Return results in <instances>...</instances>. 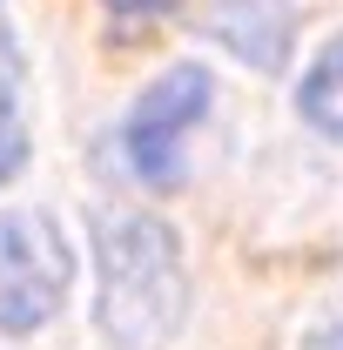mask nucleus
Returning <instances> with one entry per match:
<instances>
[{
  "label": "nucleus",
  "mask_w": 343,
  "mask_h": 350,
  "mask_svg": "<svg viewBox=\"0 0 343 350\" xmlns=\"http://www.w3.org/2000/svg\"><path fill=\"white\" fill-rule=\"evenodd\" d=\"M108 7H115L122 21H155V14H169L175 0H108Z\"/></svg>",
  "instance_id": "0eeeda50"
},
{
  "label": "nucleus",
  "mask_w": 343,
  "mask_h": 350,
  "mask_svg": "<svg viewBox=\"0 0 343 350\" xmlns=\"http://www.w3.org/2000/svg\"><path fill=\"white\" fill-rule=\"evenodd\" d=\"M27 162V129H20V108H14V88H0V182L20 175Z\"/></svg>",
  "instance_id": "423d86ee"
},
{
  "label": "nucleus",
  "mask_w": 343,
  "mask_h": 350,
  "mask_svg": "<svg viewBox=\"0 0 343 350\" xmlns=\"http://www.w3.org/2000/svg\"><path fill=\"white\" fill-rule=\"evenodd\" d=\"M303 122L316 135H330V142H343V34L323 54H316V68L303 75V94H297Z\"/></svg>",
  "instance_id": "39448f33"
},
{
  "label": "nucleus",
  "mask_w": 343,
  "mask_h": 350,
  "mask_svg": "<svg viewBox=\"0 0 343 350\" xmlns=\"http://www.w3.org/2000/svg\"><path fill=\"white\" fill-rule=\"evenodd\" d=\"M20 81V54H14V34H7V14H0V88Z\"/></svg>",
  "instance_id": "6e6552de"
},
{
  "label": "nucleus",
  "mask_w": 343,
  "mask_h": 350,
  "mask_svg": "<svg viewBox=\"0 0 343 350\" xmlns=\"http://www.w3.org/2000/svg\"><path fill=\"white\" fill-rule=\"evenodd\" d=\"M94 262H101V337L115 350L169 344L189 317V276L175 229L141 209L94 216Z\"/></svg>",
  "instance_id": "f257e3e1"
},
{
  "label": "nucleus",
  "mask_w": 343,
  "mask_h": 350,
  "mask_svg": "<svg viewBox=\"0 0 343 350\" xmlns=\"http://www.w3.org/2000/svg\"><path fill=\"white\" fill-rule=\"evenodd\" d=\"M215 34L249 68H276L290 47V0H215Z\"/></svg>",
  "instance_id": "20e7f679"
},
{
  "label": "nucleus",
  "mask_w": 343,
  "mask_h": 350,
  "mask_svg": "<svg viewBox=\"0 0 343 350\" xmlns=\"http://www.w3.org/2000/svg\"><path fill=\"white\" fill-rule=\"evenodd\" d=\"M74 250L41 209L0 216V330H41L68 304Z\"/></svg>",
  "instance_id": "f03ea898"
},
{
  "label": "nucleus",
  "mask_w": 343,
  "mask_h": 350,
  "mask_svg": "<svg viewBox=\"0 0 343 350\" xmlns=\"http://www.w3.org/2000/svg\"><path fill=\"white\" fill-rule=\"evenodd\" d=\"M209 108V75L202 68H169L162 81L141 88L128 115V162L148 189H175L182 182V142Z\"/></svg>",
  "instance_id": "7ed1b4c3"
}]
</instances>
